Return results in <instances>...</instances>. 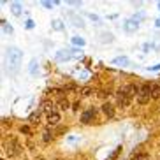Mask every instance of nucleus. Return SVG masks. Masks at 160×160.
<instances>
[{
    "instance_id": "1",
    "label": "nucleus",
    "mask_w": 160,
    "mask_h": 160,
    "mask_svg": "<svg viewBox=\"0 0 160 160\" xmlns=\"http://www.w3.org/2000/svg\"><path fill=\"white\" fill-rule=\"evenodd\" d=\"M151 88H153V85H142L141 88H139V93H137V100L141 104H146L148 100L151 99Z\"/></svg>"
},
{
    "instance_id": "2",
    "label": "nucleus",
    "mask_w": 160,
    "mask_h": 160,
    "mask_svg": "<svg viewBox=\"0 0 160 160\" xmlns=\"http://www.w3.org/2000/svg\"><path fill=\"white\" fill-rule=\"evenodd\" d=\"M7 58H9V62L12 65H18L19 62H21V53L16 48H11V49H7Z\"/></svg>"
},
{
    "instance_id": "3",
    "label": "nucleus",
    "mask_w": 160,
    "mask_h": 160,
    "mask_svg": "<svg viewBox=\"0 0 160 160\" xmlns=\"http://www.w3.org/2000/svg\"><path fill=\"white\" fill-rule=\"evenodd\" d=\"M120 93H123L125 97L132 99L134 95H137V93H139V88H137L136 85H127V86H123V88L120 90Z\"/></svg>"
},
{
    "instance_id": "4",
    "label": "nucleus",
    "mask_w": 160,
    "mask_h": 160,
    "mask_svg": "<svg viewBox=\"0 0 160 160\" xmlns=\"http://www.w3.org/2000/svg\"><path fill=\"white\" fill-rule=\"evenodd\" d=\"M102 111H104V114H106L108 118H113L114 116V108L111 106V104H108V102L102 106Z\"/></svg>"
},
{
    "instance_id": "5",
    "label": "nucleus",
    "mask_w": 160,
    "mask_h": 160,
    "mask_svg": "<svg viewBox=\"0 0 160 160\" xmlns=\"http://www.w3.org/2000/svg\"><path fill=\"white\" fill-rule=\"evenodd\" d=\"M58 122H60V114L58 113H53V114L48 116V123H49V125H57Z\"/></svg>"
},
{
    "instance_id": "6",
    "label": "nucleus",
    "mask_w": 160,
    "mask_h": 160,
    "mask_svg": "<svg viewBox=\"0 0 160 160\" xmlns=\"http://www.w3.org/2000/svg\"><path fill=\"white\" fill-rule=\"evenodd\" d=\"M128 102H130L128 97H125L123 93H118V104H120V106H128Z\"/></svg>"
},
{
    "instance_id": "7",
    "label": "nucleus",
    "mask_w": 160,
    "mask_h": 160,
    "mask_svg": "<svg viewBox=\"0 0 160 160\" xmlns=\"http://www.w3.org/2000/svg\"><path fill=\"white\" fill-rule=\"evenodd\" d=\"M95 114H93V111H86L83 116H81V122L83 123H88V122H92V118H93Z\"/></svg>"
},
{
    "instance_id": "8",
    "label": "nucleus",
    "mask_w": 160,
    "mask_h": 160,
    "mask_svg": "<svg viewBox=\"0 0 160 160\" xmlns=\"http://www.w3.org/2000/svg\"><path fill=\"white\" fill-rule=\"evenodd\" d=\"M160 97V85H153L151 88V99H158Z\"/></svg>"
},
{
    "instance_id": "9",
    "label": "nucleus",
    "mask_w": 160,
    "mask_h": 160,
    "mask_svg": "<svg viewBox=\"0 0 160 160\" xmlns=\"http://www.w3.org/2000/svg\"><path fill=\"white\" fill-rule=\"evenodd\" d=\"M60 108H62V109H67V108H69V102H67L65 99H62V100H60Z\"/></svg>"
},
{
    "instance_id": "10",
    "label": "nucleus",
    "mask_w": 160,
    "mask_h": 160,
    "mask_svg": "<svg viewBox=\"0 0 160 160\" xmlns=\"http://www.w3.org/2000/svg\"><path fill=\"white\" fill-rule=\"evenodd\" d=\"M51 139H53L51 132H44V141H51Z\"/></svg>"
},
{
    "instance_id": "11",
    "label": "nucleus",
    "mask_w": 160,
    "mask_h": 160,
    "mask_svg": "<svg viewBox=\"0 0 160 160\" xmlns=\"http://www.w3.org/2000/svg\"><path fill=\"white\" fill-rule=\"evenodd\" d=\"M127 58H118V60H114V63H120V65H125V63H127Z\"/></svg>"
},
{
    "instance_id": "12",
    "label": "nucleus",
    "mask_w": 160,
    "mask_h": 160,
    "mask_svg": "<svg viewBox=\"0 0 160 160\" xmlns=\"http://www.w3.org/2000/svg\"><path fill=\"white\" fill-rule=\"evenodd\" d=\"M74 42L76 44H85V41H83V39H74Z\"/></svg>"
},
{
    "instance_id": "13",
    "label": "nucleus",
    "mask_w": 160,
    "mask_h": 160,
    "mask_svg": "<svg viewBox=\"0 0 160 160\" xmlns=\"http://www.w3.org/2000/svg\"><path fill=\"white\" fill-rule=\"evenodd\" d=\"M72 108H74L76 111H78V109H79V102H74V104H72Z\"/></svg>"
},
{
    "instance_id": "14",
    "label": "nucleus",
    "mask_w": 160,
    "mask_h": 160,
    "mask_svg": "<svg viewBox=\"0 0 160 160\" xmlns=\"http://www.w3.org/2000/svg\"><path fill=\"white\" fill-rule=\"evenodd\" d=\"M39 160H42V158H39Z\"/></svg>"
},
{
    "instance_id": "15",
    "label": "nucleus",
    "mask_w": 160,
    "mask_h": 160,
    "mask_svg": "<svg viewBox=\"0 0 160 160\" xmlns=\"http://www.w3.org/2000/svg\"><path fill=\"white\" fill-rule=\"evenodd\" d=\"M57 160H58V158H57Z\"/></svg>"
}]
</instances>
